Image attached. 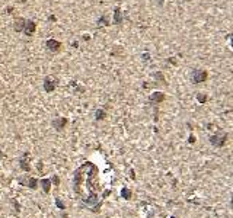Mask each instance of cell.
<instances>
[{
	"label": "cell",
	"mask_w": 233,
	"mask_h": 218,
	"mask_svg": "<svg viewBox=\"0 0 233 218\" xmlns=\"http://www.w3.org/2000/svg\"><path fill=\"white\" fill-rule=\"evenodd\" d=\"M54 202H55V206H57L58 209H61V211H64V209H66V205H64V202L61 201L60 198H55V199H54Z\"/></svg>",
	"instance_id": "cell-16"
},
{
	"label": "cell",
	"mask_w": 233,
	"mask_h": 218,
	"mask_svg": "<svg viewBox=\"0 0 233 218\" xmlns=\"http://www.w3.org/2000/svg\"><path fill=\"white\" fill-rule=\"evenodd\" d=\"M130 177H131L133 180L136 179V175H134V170H130Z\"/></svg>",
	"instance_id": "cell-23"
},
{
	"label": "cell",
	"mask_w": 233,
	"mask_h": 218,
	"mask_svg": "<svg viewBox=\"0 0 233 218\" xmlns=\"http://www.w3.org/2000/svg\"><path fill=\"white\" fill-rule=\"evenodd\" d=\"M25 19L23 17H19V19H16L15 20V25H13V28H15V31L16 32H22L23 31V26H25Z\"/></svg>",
	"instance_id": "cell-10"
},
{
	"label": "cell",
	"mask_w": 233,
	"mask_h": 218,
	"mask_svg": "<svg viewBox=\"0 0 233 218\" xmlns=\"http://www.w3.org/2000/svg\"><path fill=\"white\" fill-rule=\"evenodd\" d=\"M61 218H67V214H64V212H63V214H61Z\"/></svg>",
	"instance_id": "cell-28"
},
{
	"label": "cell",
	"mask_w": 233,
	"mask_h": 218,
	"mask_svg": "<svg viewBox=\"0 0 233 218\" xmlns=\"http://www.w3.org/2000/svg\"><path fill=\"white\" fill-rule=\"evenodd\" d=\"M163 1H165V0H159V3H163Z\"/></svg>",
	"instance_id": "cell-29"
},
{
	"label": "cell",
	"mask_w": 233,
	"mask_h": 218,
	"mask_svg": "<svg viewBox=\"0 0 233 218\" xmlns=\"http://www.w3.org/2000/svg\"><path fill=\"white\" fill-rule=\"evenodd\" d=\"M191 79H192V82H194V83L205 82V79H207V73H205L204 70H194V73H192Z\"/></svg>",
	"instance_id": "cell-5"
},
{
	"label": "cell",
	"mask_w": 233,
	"mask_h": 218,
	"mask_svg": "<svg viewBox=\"0 0 233 218\" xmlns=\"http://www.w3.org/2000/svg\"><path fill=\"white\" fill-rule=\"evenodd\" d=\"M36 185H38V180H36L35 177H28V179H26V186H28V188L36 189V188H38Z\"/></svg>",
	"instance_id": "cell-14"
},
{
	"label": "cell",
	"mask_w": 233,
	"mask_h": 218,
	"mask_svg": "<svg viewBox=\"0 0 233 218\" xmlns=\"http://www.w3.org/2000/svg\"><path fill=\"white\" fill-rule=\"evenodd\" d=\"M50 180L54 183V186H58V185H60V177H58L57 175H53V177H51Z\"/></svg>",
	"instance_id": "cell-20"
},
{
	"label": "cell",
	"mask_w": 233,
	"mask_h": 218,
	"mask_svg": "<svg viewBox=\"0 0 233 218\" xmlns=\"http://www.w3.org/2000/svg\"><path fill=\"white\" fill-rule=\"evenodd\" d=\"M101 206H102V201H99V202H98V204H96V205H93L90 211L96 214V212H99V211H101Z\"/></svg>",
	"instance_id": "cell-17"
},
{
	"label": "cell",
	"mask_w": 233,
	"mask_h": 218,
	"mask_svg": "<svg viewBox=\"0 0 233 218\" xmlns=\"http://www.w3.org/2000/svg\"><path fill=\"white\" fill-rule=\"evenodd\" d=\"M98 23H99V25H104V26L109 25V23H108V17L107 16H102L101 19H99V20H98Z\"/></svg>",
	"instance_id": "cell-21"
},
{
	"label": "cell",
	"mask_w": 233,
	"mask_h": 218,
	"mask_svg": "<svg viewBox=\"0 0 233 218\" xmlns=\"http://www.w3.org/2000/svg\"><path fill=\"white\" fill-rule=\"evenodd\" d=\"M41 163H42V162H39V164H38V170H39V172L42 170V164H41Z\"/></svg>",
	"instance_id": "cell-26"
},
{
	"label": "cell",
	"mask_w": 233,
	"mask_h": 218,
	"mask_svg": "<svg viewBox=\"0 0 233 218\" xmlns=\"http://www.w3.org/2000/svg\"><path fill=\"white\" fill-rule=\"evenodd\" d=\"M29 151H25L22 154V157L19 159V166L23 172H31V164H29Z\"/></svg>",
	"instance_id": "cell-3"
},
{
	"label": "cell",
	"mask_w": 233,
	"mask_h": 218,
	"mask_svg": "<svg viewBox=\"0 0 233 218\" xmlns=\"http://www.w3.org/2000/svg\"><path fill=\"white\" fill-rule=\"evenodd\" d=\"M42 86H44V90H45L47 93H51V92H54V89L57 87V79L53 77V76H47V77L44 79Z\"/></svg>",
	"instance_id": "cell-2"
},
{
	"label": "cell",
	"mask_w": 233,
	"mask_h": 218,
	"mask_svg": "<svg viewBox=\"0 0 233 218\" xmlns=\"http://www.w3.org/2000/svg\"><path fill=\"white\" fill-rule=\"evenodd\" d=\"M35 29H36V25H35V22L34 20H26L25 22V26H23V34L26 35V36H31V35L35 32Z\"/></svg>",
	"instance_id": "cell-6"
},
{
	"label": "cell",
	"mask_w": 233,
	"mask_h": 218,
	"mask_svg": "<svg viewBox=\"0 0 233 218\" xmlns=\"http://www.w3.org/2000/svg\"><path fill=\"white\" fill-rule=\"evenodd\" d=\"M114 23H123V13H121V10L120 9H115V12H114Z\"/></svg>",
	"instance_id": "cell-12"
},
{
	"label": "cell",
	"mask_w": 233,
	"mask_h": 218,
	"mask_svg": "<svg viewBox=\"0 0 233 218\" xmlns=\"http://www.w3.org/2000/svg\"><path fill=\"white\" fill-rule=\"evenodd\" d=\"M99 169L96 167L92 162H85L80 167L74 172V177H73V190H79L80 188L85 186L86 192L83 193V196L80 198V201L86 204L88 206H93L99 202V192L101 188L96 183V177H98Z\"/></svg>",
	"instance_id": "cell-1"
},
{
	"label": "cell",
	"mask_w": 233,
	"mask_h": 218,
	"mask_svg": "<svg viewBox=\"0 0 233 218\" xmlns=\"http://www.w3.org/2000/svg\"><path fill=\"white\" fill-rule=\"evenodd\" d=\"M72 45H73V48H77V47H79V44H77V42H76V41H74V42H73Z\"/></svg>",
	"instance_id": "cell-25"
},
{
	"label": "cell",
	"mask_w": 233,
	"mask_h": 218,
	"mask_svg": "<svg viewBox=\"0 0 233 218\" xmlns=\"http://www.w3.org/2000/svg\"><path fill=\"white\" fill-rule=\"evenodd\" d=\"M153 77H155L156 80L162 82V83L165 82V77H163V74H162V73H159V71H158V73H155V74H153Z\"/></svg>",
	"instance_id": "cell-19"
},
{
	"label": "cell",
	"mask_w": 233,
	"mask_h": 218,
	"mask_svg": "<svg viewBox=\"0 0 233 218\" xmlns=\"http://www.w3.org/2000/svg\"><path fill=\"white\" fill-rule=\"evenodd\" d=\"M121 196H123L126 201H130L131 196H133V192H131L128 188H123V189H121Z\"/></svg>",
	"instance_id": "cell-13"
},
{
	"label": "cell",
	"mask_w": 233,
	"mask_h": 218,
	"mask_svg": "<svg viewBox=\"0 0 233 218\" xmlns=\"http://www.w3.org/2000/svg\"><path fill=\"white\" fill-rule=\"evenodd\" d=\"M194 141H195V140H194V135H191V137H189V143H194Z\"/></svg>",
	"instance_id": "cell-27"
},
{
	"label": "cell",
	"mask_w": 233,
	"mask_h": 218,
	"mask_svg": "<svg viewBox=\"0 0 233 218\" xmlns=\"http://www.w3.org/2000/svg\"><path fill=\"white\" fill-rule=\"evenodd\" d=\"M197 99L201 102V103H204V102H205V95H198Z\"/></svg>",
	"instance_id": "cell-22"
},
{
	"label": "cell",
	"mask_w": 233,
	"mask_h": 218,
	"mask_svg": "<svg viewBox=\"0 0 233 218\" xmlns=\"http://www.w3.org/2000/svg\"><path fill=\"white\" fill-rule=\"evenodd\" d=\"M172 218H175V217H172Z\"/></svg>",
	"instance_id": "cell-30"
},
{
	"label": "cell",
	"mask_w": 233,
	"mask_h": 218,
	"mask_svg": "<svg viewBox=\"0 0 233 218\" xmlns=\"http://www.w3.org/2000/svg\"><path fill=\"white\" fill-rule=\"evenodd\" d=\"M12 204H13L15 212H19V211H20V205H19V202L16 201V198H12Z\"/></svg>",
	"instance_id": "cell-18"
},
{
	"label": "cell",
	"mask_w": 233,
	"mask_h": 218,
	"mask_svg": "<svg viewBox=\"0 0 233 218\" xmlns=\"http://www.w3.org/2000/svg\"><path fill=\"white\" fill-rule=\"evenodd\" d=\"M150 102L152 103H160V102L165 101V95L162 93V92H155V93H152L150 95Z\"/></svg>",
	"instance_id": "cell-9"
},
{
	"label": "cell",
	"mask_w": 233,
	"mask_h": 218,
	"mask_svg": "<svg viewBox=\"0 0 233 218\" xmlns=\"http://www.w3.org/2000/svg\"><path fill=\"white\" fill-rule=\"evenodd\" d=\"M48 20H50V22H55V16H53V15H51V16L48 17Z\"/></svg>",
	"instance_id": "cell-24"
},
{
	"label": "cell",
	"mask_w": 233,
	"mask_h": 218,
	"mask_svg": "<svg viewBox=\"0 0 233 218\" xmlns=\"http://www.w3.org/2000/svg\"><path fill=\"white\" fill-rule=\"evenodd\" d=\"M45 45H47L48 51H51V52H57V51H60V48H61V42H58V41L54 39V38L48 39Z\"/></svg>",
	"instance_id": "cell-7"
},
{
	"label": "cell",
	"mask_w": 233,
	"mask_h": 218,
	"mask_svg": "<svg viewBox=\"0 0 233 218\" xmlns=\"http://www.w3.org/2000/svg\"><path fill=\"white\" fill-rule=\"evenodd\" d=\"M41 186H42V190L45 193H50V190H51V180L50 179H41Z\"/></svg>",
	"instance_id": "cell-11"
},
{
	"label": "cell",
	"mask_w": 233,
	"mask_h": 218,
	"mask_svg": "<svg viewBox=\"0 0 233 218\" xmlns=\"http://www.w3.org/2000/svg\"><path fill=\"white\" fill-rule=\"evenodd\" d=\"M105 117H107V114H105L104 109H98L96 114H95V119L96 121H102V119H105Z\"/></svg>",
	"instance_id": "cell-15"
},
{
	"label": "cell",
	"mask_w": 233,
	"mask_h": 218,
	"mask_svg": "<svg viewBox=\"0 0 233 218\" xmlns=\"http://www.w3.org/2000/svg\"><path fill=\"white\" fill-rule=\"evenodd\" d=\"M226 138H227V135L226 134H217V135H211L210 137V143L216 146V147H221V146H224V143H226Z\"/></svg>",
	"instance_id": "cell-4"
},
{
	"label": "cell",
	"mask_w": 233,
	"mask_h": 218,
	"mask_svg": "<svg viewBox=\"0 0 233 218\" xmlns=\"http://www.w3.org/2000/svg\"><path fill=\"white\" fill-rule=\"evenodd\" d=\"M67 125V119L66 118H57L53 121V127L57 130V131H63Z\"/></svg>",
	"instance_id": "cell-8"
}]
</instances>
